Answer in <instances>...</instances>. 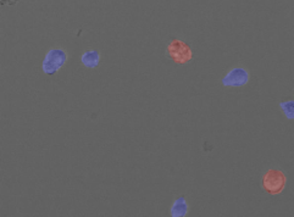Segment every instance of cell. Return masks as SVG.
Masks as SVG:
<instances>
[{
	"mask_svg": "<svg viewBox=\"0 0 294 217\" xmlns=\"http://www.w3.org/2000/svg\"><path fill=\"white\" fill-rule=\"evenodd\" d=\"M286 175L277 168H270L263 176V188L271 195L281 194L286 187Z\"/></svg>",
	"mask_w": 294,
	"mask_h": 217,
	"instance_id": "cell-1",
	"label": "cell"
},
{
	"mask_svg": "<svg viewBox=\"0 0 294 217\" xmlns=\"http://www.w3.org/2000/svg\"><path fill=\"white\" fill-rule=\"evenodd\" d=\"M67 60V54L64 49L60 48H54V49L49 50L47 53L46 58H44L43 65V71L46 75L53 76L58 72L60 68L64 66L65 62Z\"/></svg>",
	"mask_w": 294,
	"mask_h": 217,
	"instance_id": "cell-2",
	"label": "cell"
},
{
	"mask_svg": "<svg viewBox=\"0 0 294 217\" xmlns=\"http://www.w3.org/2000/svg\"><path fill=\"white\" fill-rule=\"evenodd\" d=\"M167 54L177 65L188 64L193 59L191 47L181 39H172L167 46Z\"/></svg>",
	"mask_w": 294,
	"mask_h": 217,
	"instance_id": "cell-3",
	"label": "cell"
},
{
	"mask_svg": "<svg viewBox=\"0 0 294 217\" xmlns=\"http://www.w3.org/2000/svg\"><path fill=\"white\" fill-rule=\"evenodd\" d=\"M249 82V73L245 68L234 67L222 78L225 87H243Z\"/></svg>",
	"mask_w": 294,
	"mask_h": 217,
	"instance_id": "cell-4",
	"label": "cell"
},
{
	"mask_svg": "<svg viewBox=\"0 0 294 217\" xmlns=\"http://www.w3.org/2000/svg\"><path fill=\"white\" fill-rule=\"evenodd\" d=\"M170 213L172 217H185L188 213V203H187L185 195H181L174 201Z\"/></svg>",
	"mask_w": 294,
	"mask_h": 217,
	"instance_id": "cell-5",
	"label": "cell"
},
{
	"mask_svg": "<svg viewBox=\"0 0 294 217\" xmlns=\"http://www.w3.org/2000/svg\"><path fill=\"white\" fill-rule=\"evenodd\" d=\"M100 62V53L98 50H86L82 55V64L87 68H96Z\"/></svg>",
	"mask_w": 294,
	"mask_h": 217,
	"instance_id": "cell-6",
	"label": "cell"
},
{
	"mask_svg": "<svg viewBox=\"0 0 294 217\" xmlns=\"http://www.w3.org/2000/svg\"><path fill=\"white\" fill-rule=\"evenodd\" d=\"M281 110L283 112L284 116L289 120H294V102L292 100H288V102L281 103Z\"/></svg>",
	"mask_w": 294,
	"mask_h": 217,
	"instance_id": "cell-7",
	"label": "cell"
}]
</instances>
